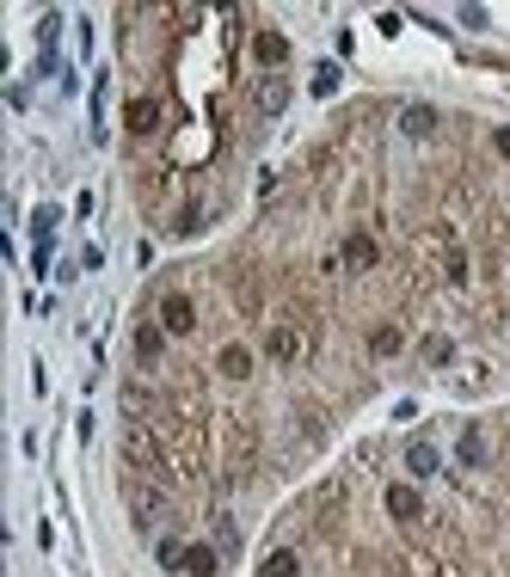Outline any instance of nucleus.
Listing matches in <instances>:
<instances>
[{
	"label": "nucleus",
	"instance_id": "obj_18",
	"mask_svg": "<svg viewBox=\"0 0 510 577\" xmlns=\"http://www.w3.org/2000/svg\"><path fill=\"white\" fill-rule=\"evenodd\" d=\"M154 553H160V565H167V572H185V541L160 535V546H154Z\"/></svg>",
	"mask_w": 510,
	"mask_h": 577
},
{
	"label": "nucleus",
	"instance_id": "obj_20",
	"mask_svg": "<svg viewBox=\"0 0 510 577\" xmlns=\"http://www.w3.org/2000/svg\"><path fill=\"white\" fill-rule=\"evenodd\" d=\"M492 148H498V154L510 160V130H492Z\"/></svg>",
	"mask_w": 510,
	"mask_h": 577
},
{
	"label": "nucleus",
	"instance_id": "obj_3",
	"mask_svg": "<svg viewBox=\"0 0 510 577\" xmlns=\"http://www.w3.org/2000/svg\"><path fill=\"white\" fill-rule=\"evenodd\" d=\"M339 265L351 276H369L375 265H381V239H375V228H351V234L339 239Z\"/></svg>",
	"mask_w": 510,
	"mask_h": 577
},
{
	"label": "nucleus",
	"instance_id": "obj_13",
	"mask_svg": "<svg viewBox=\"0 0 510 577\" xmlns=\"http://www.w3.org/2000/svg\"><path fill=\"white\" fill-rule=\"evenodd\" d=\"M259 577H302V553H296V546L265 553V559H259Z\"/></svg>",
	"mask_w": 510,
	"mask_h": 577
},
{
	"label": "nucleus",
	"instance_id": "obj_5",
	"mask_svg": "<svg viewBox=\"0 0 510 577\" xmlns=\"http://www.w3.org/2000/svg\"><path fill=\"white\" fill-rule=\"evenodd\" d=\"M394 130H400L406 141H431L442 130V111H437V104H406V111L394 117Z\"/></svg>",
	"mask_w": 510,
	"mask_h": 577
},
{
	"label": "nucleus",
	"instance_id": "obj_10",
	"mask_svg": "<svg viewBox=\"0 0 510 577\" xmlns=\"http://www.w3.org/2000/svg\"><path fill=\"white\" fill-rule=\"evenodd\" d=\"M252 56H259V62H265V68H283V62H289V37L283 32H271V25H259V32H252Z\"/></svg>",
	"mask_w": 510,
	"mask_h": 577
},
{
	"label": "nucleus",
	"instance_id": "obj_15",
	"mask_svg": "<svg viewBox=\"0 0 510 577\" xmlns=\"http://www.w3.org/2000/svg\"><path fill=\"white\" fill-rule=\"evenodd\" d=\"M56 228H62V209H56V203H37L32 209V234L43 239V246H56Z\"/></svg>",
	"mask_w": 510,
	"mask_h": 577
},
{
	"label": "nucleus",
	"instance_id": "obj_19",
	"mask_svg": "<svg viewBox=\"0 0 510 577\" xmlns=\"http://www.w3.org/2000/svg\"><path fill=\"white\" fill-rule=\"evenodd\" d=\"M424 363H455V338H424Z\"/></svg>",
	"mask_w": 510,
	"mask_h": 577
},
{
	"label": "nucleus",
	"instance_id": "obj_14",
	"mask_svg": "<svg viewBox=\"0 0 510 577\" xmlns=\"http://www.w3.org/2000/svg\"><path fill=\"white\" fill-rule=\"evenodd\" d=\"M215 572H222L215 546H185V577H215Z\"/></svg>",
	"mask_w": 510,
	"mask_h": 577
},
{
	"label": "nucleus",
	"instance_id": "obj_8",
	"mask_svg": "<svg viewBox=\"0 0 510 577\" xmlns=\"http://www.w3.org/2000/svg\"><path fill=\"white\" fill-rule=\"evenodd\" d=\"M400 350H406V326H400V320H375L369 326V356L387 363V356H400Z\"/></svg>",
	"mask_w": 510,
	"mask_h": 577
},
{
	"label": "nucleus",
	"instance_id": "obj_2",
	"mask_svg": "<svg viewBox=\"0 0 510 577\" xmlns=\"http://www.w3.org/2000/svg\"><path fill=\"white\" fill-rule=\"evenodd\" d=\"M259 350L271 356L277 369H296L307 356V332H302V320H271L265 332H259Z\"/></svg>",
	"mask_w": 510,
	"mask_h": 577
},
{
	"label": "nucleus",
	"instance_id": "obj_7",
	"mask_svg": "<svg viewBox=\"0 0 510 577\" xmlns=\"http://www.w3.org/2000/svg\"><path fill=\"white\" fill-rule=\"evenodd\" d=\"M167 326H160V320H154V313H148V320H141L136 326V363L141 369H154V363H167Z\"/></svg>",
	"mask_w": 510,
	"mask_h": 577
},
{
	"label": "nucleus",
	"instance_id": "obj_11",
	"mask_svg": "<svg viewBox=\"0 0 510 577\" xmlns=\"http://www.w3.org/2000/svg\"><path fill=\"white\" fill-rule=\"evenodd\" d=\"M283 104H289V80H283V74H265V80L252 86V111H259V117H277Z\"/></svg>",
	"mask_w": 510,
	"mask_h": 577
},
{
	"label": "nucleus",
	"instance_id": "obj_17",
	"mask_svg": "<svg viewBox=\"0 0 510 577\" xmlns=\"http://www.w3.org/2000/svg\"><path fill=\"white\" fill-rule=\"evenodd\" d=\"M307 93H314V99H332V93H339V68H332V62H320V68H314V86H307Z\"/></svg>",
	"mask_w": 510,
	"mask_h": 577
},
{
	"label": "nucleus",
	"instance_id": "obj_9",
	"mask_svg": "<svg viewBox=\"0 0 510 577\" xmlns=\"http://www.w3.org/2000/svg\"><path fill=\"white\" fill-rule=\"evenodd\" d=\"M215 374H222V381H246V374H252V350L240 338L215 344Z\"/></svg>",
	"mask_w": 510,
	"mask_h": 577
},
{
	"label": "nucleus",
	"instance_id": "obj_4",
	"mask_svg": "<svg viewBox=\"0 0 510 577\" xmlns=\"http://www.w3.org/2000/svg\"><path fill=\"white\" fill-rule=\"evenodd\" d=\"M455 461H461L468 473H486V467H492V442H486L479 424H461V430H455Z\"/></svg>",
	"mask_w": 510,
	"mask_h": 577
},
{
	"label": "nucleus",
	"instance_id": "obj_16",
	"mask_svg": "<svg viewBox=\"0 0 510 577\" xmlns=\"http://www.w3.org/2000/svg\"><path fill=\"white\" fill-rule=\"evenodd\" d=\"M486 381H492V363H461V369H455V381H449V387H461V393H479V387H486Z\"/></svg>",
	"mask_w": 510,
	"mask_h": 577
},
{
	"label": "nucleus",
	"instance_id": "obj_12",
	"mask_svg": "<svg viewBox=\"0 0 510 577\" xmlns=\"http://www.w3.org/2000/svg\"><path fill=\"white\" fill-rule=\"evenodd\" d=\"M406 473H412V479H431V473H442V448H437V442H424V437H418V442H406Z\"/></svg>",
	"mask_w": 510,
	"mask_h": 577
},
{
	"label": "nucleus",
	"instance_id": "obj_6",
	"mask_svg": "<svg viewBox=\"0 0 510 577\" xmlns=\"http://www.w3.org/2000/svg\"><path fill=\"white\" fill-rule=\"evenodd\" d=\"M387 516H394L400 528H418V522H424V498H418V485L394 479V485H387Z\"/></svg>",
	"mask_w": 510,
	"mask_h": 577
},
{
	"label": "nucleus",
	"instance_id": "obj_1",
	"mask_svg": "<svg viewBox=\"0 0 510 577\" xmlns=\"http://www.w3.org/2000/svg\"><path fill=\"white\" fill-rule=\"evenodd\" d=\"M154 320L167 326V338H191V332H197V302H191V289H185V276L160 289V302H154Z\"/></svg>",
	"mask_w": 510,
	"mask_h": 577
}]
</instances>
